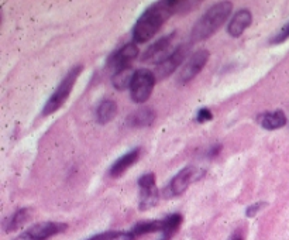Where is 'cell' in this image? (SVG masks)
<instances>
[{
  "label": "cell",
  "mask_w": 289,
  "mask_h": 240,
  "mask_svg": "<svg viewBox=\"0 0 289 240\" xmlns=\"http://www.w3.org/2000/svg\"><path fill=\"white\" fill-rule=\"evenodd\" d=\"M201 2L190 0H171V2H158L150 6L138 17L133 29V40L134 42H147L157 34L162 24L174 14H186L194 10Z\"/></svg>",
  "instance_id": "1"
},
{
  "label": "cell",
  "mask_w": 289,
  "mask_h": 240,
  "mask_svg": "<svg viewBox=\"0 0 289 240\" xmlns=\"http://www.w3.org/2000/svg\"><path fill=\"white\" fill-rule=\"evenodd\" d=\"M231 10H233L231 2H219L216 5H213L194 26V29L190 31V42L194 44V42L203 41L214 34L226 23Z\"/></svg>",
  "instance_id": "2"
},
{
  "label": "cell",
  "mask_w": 289,
  "mask_h": 240,
  "mask_svg": "<svg viewBox=\"0 0 289 240\" xmlns=\"http://www.w3.org/2000/svg\"><path fill=\"white\" fill-rule=\"evenodd\" d=\"M82 70V65H77V67H74V68L66 74L65 78H64V79L61 81V83L58 85V88L54 91L51 98H50L47 103L44 105V109H42L41 112L42 116L47 117L50 116V115L55 113L58 109H61V106L64 105L66 99L69 98V95H71L72 89L75 86V82H77V79L79 78V75H81Z\"/></svg>",
  "instance_id": "3"
},
{
  "label": "cell",
  "mask_w": 289,
  "mask_h": 240,
  "mask_svg": "<svg viewBox=\"0 0 289 240\" xmlns=\"http://www.w3.org/2000/svg\"><path fill=\"white\" fill-rule=\"evenodd\" d=\"M157 78L153 71L137 70L130 85V94L133 102L138 105L146 103L153 94Z\"/></svg>",
  "instance_id": "4"
},
{
  "label": "cell",
  "mask_w": 289,
  "mask_h": 240,
  "mask_svg": "<svg viewBox=\"0 0 289 240\" xmlns=\"http://www.w3.org/2000/svg\"><path fill=\"white\" fill-rule=\"evenodd\" d=\"M209 57H210V53L205 48H201V50H198L192 54L190 58L188 59V62L183 65V68L178 75V83L186 85L188 82H190L205 68V65L209 61Z\"/></svg>",
  "instance_id": "5"
},
{
  "label": "cell",
  "mask_w": 289,
  "mask_h": 240,
  "mask_svg": "<svg viewBox=\"0 0 289 240\" xmlns=\"http://www.w3.org/2000/svg\"><path fill=\"white\" fill-rule=\"evenodd\" d=\"M189 48H190L189 44H181V46H178L161 64L157 65L155 72H154V74H155V78H157L158 81H161V79H165L166 76L171 75L172 72H175V71L178 70V67L182 64L183 61L186 59V57H188Z\"/></svg>",
  "instance_id": "6"
},
{
  "label": "cell",
  "mask_w": 289,
  "mask_h": 240,
  "mask_svg": "<svg viewBox=\"0 0 289 240\" xmlns=\"http://www.w3.org/2000/svg\"><path fill=\"white\" fill-rule=\"evenodd\" d=\"M201 176L202 174L196 167H186V168H183L168 184V187L165 189V197L166 198H174V197L182 195L188 189L189 185L194 181H196Z\"/></svg>",
  "instance_id": "7"
},
{
  "label": "cell",
  "mask_w": 289,
  "mask_h": 240,
  "mask_svg": "<svg viewBox=\"0 0 289 240\" xmlns=\"http://www.w3.org/2000/svg\"><path fill=\"white\" fill-rule=\"evenodd\" d=\"M175 35H177V33L174 31L171 34L161 37L159 40H157L154 44H151V46L148 47L147 51L142 54V62H151V64L157 65L161 64V62L171 54L170 53V48H171Z\"/></svg>",
  "instance_id": "8"
},
{
  "label": "cell",
  "mask_w": 289,
  "mask_h": 240,
  "mask_svg": "<svg viewBox=\"0 0 289 240\" xmlns=\"http://www.w3.org/2000/svg\"><path fill=\"white\" fill-rule=\"evenodd\" d=\"M68 229L66 223L59 222H42L37 223L33 228H30L29 230H26L18 240H45L51 236L62 233Z\"/></svg>",
  "instance_id": "9"
},
{
  "label": "cell",
  "mask_w": 289,
  "mask_h": 240,
  "mask_svg": "<svg viewBox=\"0 0 289 240\" xmlns=\"http://www.w3.org/2000/svg\"><path fill=\"white\" fill-rule=\"evenodd\" d=\"M138 55V48H137L136 42H129L122 48H118L117 51L112 54L109 59H107V65L114 70V72L122 71L124 68H129L133 59L137 58Z\"/></svg>",
  "instance_id": "10"
},
{
  "label": "cell",
  "mask_w": 289,
  "mask_h": 240,
  "mask_svg": "<svg viewBox=\"0 0 289 240\" xmlns=\"http://www.w3.org/2000/svg\"><path fill=\"white\" fill-rule=\"evenodd\" d=\"M140 154H141V148L137 147V148H133V150H130L129 152H126V154L122 156L118 160H116V161L113 163L112 167H110V170H109L110 177L117 178V177H120L122 174H124L126 171L130 168L131 165H134L137 161H138Z\"/></svg>",
  "instance_id": "11"
},
{
  "label": "cell",
  "mask_w": 289,
  "mask_h": 240,
  "mask_svg": "<svg viewBox=\"0 0 289 240\" xmlns=\"http://www.w3.org/2000/svg\"><path fill=\"white\" fill-rule=\"evenodd\" d=\"M253 21V14L247 9H242L231 17L230 23L227 26V33L231 37H240V35L250 27V24Z\"/></svg>",
  "instance_id": "12"
},
{
  "label": "cell",
  "mask_w": 289,
  "mask_h": 240,
  "mask_svg": "<svg viewBox=\"0 0 289 240\" xmlns=\"http://www.w3.org/2000/svg\"><path fill=\"white\" fill-rule=\"evenodd\" d=\"M155 120V112L151 107H140L127 117L126 124L129 127H147Z\"/></svg>",
  "instance_id": "13"
},
{
  "label": "cell",
  "mask_w": 289,
  "mask_h": 240,
  "mask_svg": "<svg viewBox=\"0 0 289 240\" xmlns=\"http://www.w3.org/2000/svg\"><path fill=\"white\" fill-rule=\"evenodd\" d=\"M116 115H117V103L112 99H105L96 109V120L101 124L112 122Z\"/></svg>",
  "instance_id": "14"
},
{
  "label": "cell",
  "mask_w": 289,
  "mask_h": 240,
  "mask_svg": "<svg viewBox=\"0 0 289 240\" xmlns=\"http://www.w3.org/2000/svg\"><path fill=\"white\" fill-rule=\"evenodd\" d=\"M30 217V209L29 208H21L13 213L12 216L7 217L5 223H3V229L6 233H10V232H14L23 226L24 223L29 221Z\"/></svg>",
  "instance_id": "15"
},
{
  "label": "cell",
  "mask_w": 289,
  "mask_h": 240,
  "mask_svg": "<svg viewBox=\"0 0 289 240\" xmlns=\"http://www.w3.org/2000/svg\"><path fill=\"white\" fill-rule=\"evenodd\" d=\"M286 124V116L282 111L268 112L261 116V126L266 130L281 129Z\"/></svg>",
  "instance_id": "16"
},
{
  "label": "cell",
  "mask_w": 289,
  "mask_h": 240,
  "mask_svg": "<svg viewBox=\"0 0 289 240\" xmlns=\"http://www.w3.org/2000/svg\"><path fill=\"white\" fill-rule=\"evenodd\" d=\"M136 74V71H133L129 67V68H124L122 71H117L114 72V75L112 78L113 86L117 89V91H124V89L130 88L131 81H133V76Z\"/></svg>",
  "instance_id": "17"
},
{
  "label": "cell",
  "mask_w": 289,
  "mask_h": 240,
  "mask_svg": "<svg viewBox=\"0 0 289 240\" xmlns=\"http://www.w3.org/2000/svg\"><path fill=\"white\" fill-rule=\"evenodd\" d=\"M183 217L181 213H172L170 216H166L165 219H162V233L165 239H170L172 234L177 233V230L179 226L182 225Z\"/></svg>",
  "instance_id": "18"
},
{
  "label": "cell",
  "mask_w": 289,
  "mask_h": 240,
  "mask_svg": "<svg viewBox=\"0 0 289 240\" xmlns=\"http://www.w3.org/2000/svg\"><path fill=\"white\" fill-rule=\"evenodd\" d=\"M136 237L142 234L155 233V232H162V219L161 221H150V222L137 223L134 228L130 230Z\"/></svg>",
  "instance_id": "19"
},
{
  "label": "cell",
  "mask_w": 289,
  "mask_h": 240,
  "mask_svg": "<svg viewBox=\"0 0 289 240\" xmlns=\"http://www.w3.org/2000/svg\"><path fill=\"white\" fill-rule=\"evenodd\" d=\"M140 209L141 211H146V209H150L153 206L157 205L158 202V191L157 188L154 189H140Z\"/></svg>",
  "instance_id": "20"
},
{
  "label": "cell",
  "mask_w": 289,
  "mask_h": 240,
  "mask_svg": "<svg viewBox=\"0 0 289 240\" xmlns=\"http://www.w3.org/2000/svg\"><path fill=\"white\" fill-rule=\"evenodd\" d=\"M88 240H136V236L131 232H105L94 234Z\"/></svg>",
  "instance_id": "21"
},
{
  "label": "cell",
  "mask_w": 289,
  "mask_h": 240,
  "mask_svg": "<svg viewBox=\"0 0 289 240\" xmlns=\"http://www.w3.org/2000/svg\"><path fill=\"white\" fill-rule=\"evenodd\" d=\"M138 187H140V189H154L155 188V174L148 172V174L140 177Z\"/></svg>",
  "instance_id": "22"
},
{
  "label": "cell",
  "mask_w": 289,
  "mask_h": 240,
  "mask_svg": "<svg viewBox=\"0 0 289 240\" xmlns=\"http://www.w3.org/2000/svg\"><path fill=\"white\" fill-rule=\"evenodd\" d=\"M286 40H289V23L285 24L282 29L279 30V33L272 37L271 40H270V44H272V46H277V44L285 42Z\"/></svg>",
  "instance_id": "23"
},
{
  "label": "cell",
  "mask_w": 289,
  "mask_h": 240,
  "mask_svg": "<svg viewBox=\"0 0 289 240\" xmlns=\"http://www.w3.org/2000/svg\"><path fill=\"white\" fill-rule=\"evenodd\" d=\"M213 119V113L207 107H203L201 111L198 112V116H196V120L199 122V123H206L209 120H212Z\"/></svg>",
  "instance_id": "24"
},
{
  "label": "cell",
  "mask_w": 289,
  "mask_h": 240,
  "mask_svg": "<svg viewBox=\"0 0 289 240\" xmlns=\"http://www.w3.org/2000/svg\"><path fill=\"white\" fill-rule=\"evenodd\" d=\"M264 206H266V202H257V204H254V205L248 206L247 211H246V215H247L248 217L255 216V215H257V212L261 211Z\"/></svg>",
  "instance_id": "25"
},
{
  "label": "cell",
  "mask_w": 289,
  "mask_h": 240,
  "mask_svg": "<svg viewBox=\"0 0 289 240\" xmlns=\"http://www.w3.org/2000/svg\"><path fill=\"white\" fill-rule=\"evenodd\" d=\"M222 150V146H216L213 147L212 150H210V152H209V157H213V156H218L219 151Z\"/></svg>",
  "instance_id": "26"
},
{
  "label": "cell",
  "mask_w": 289,
  "mask_h": 240,
  "mask_svg": "<svg viewBox=\"0 0 289 240\" xmlns=\"http://www.w3.org/2000/svg\"><path fill=\"white\" fill-rule=\"evenodd\" d=\"M231 240H243V237H242V236H236L234 239H231Z\"/></svg>",
  "instance_id": "27"
},
{
  "label": "cell",
  "mask_w": 289,
  "mask_h": 240,
  "mask_svg": "<svg viewBox=\"0 0 289 240\" xmlns=\"http://www.w3.org/2000/svg\"><path fill=\"white\" fill-rule=\"evenodd\" d=\"M161 240H168V239H165V237H164V239H161Z\"/></svg>",
  "instance_id": "28"
}]
</instances>
